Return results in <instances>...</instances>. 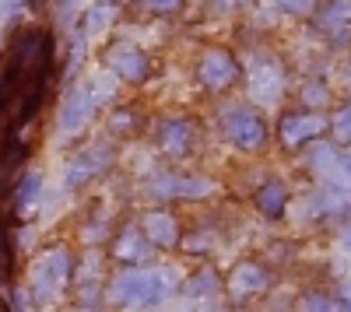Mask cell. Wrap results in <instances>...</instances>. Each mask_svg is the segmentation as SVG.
<instances>
[{
    "instance_id": "obj_12",
    "label": "cell",
    "mask_w": 351,
    "mask_h": 312,
    "mask_svg": "<svg viewBox=\"0 0 351 312\" xmlns=\"http://www.w3.org/2000/svg\"><path fill=\"white\" fill-rule=\"evenodd\" d=\"M158 196H208L215 190L211 179H200V176H162L152 186Z\"/></svg>"
},
{
    "instance_id": "obj_22",
    "label": "cell",
    "mask_w": 351,
    "mask_h": 312,
    "mask_svg": "<svg viewBox=\"0 0 351 312\" xmlns=\"http://www.w3.org/2000/svg\"><path fill=\"white\" fill-rule=\"evenodd\" d=\"M330 130H334V140H337V144H351V102L330 120Z\"/></svg>"
},
{
    "instance_id": "obj_18",
    "label": "cell",
    "mask_w": 351,
    "mask_h": 312,
    "mask_svg": "<svg viewBox=\"0 0 351 312\" xmlns=\"http://www.w3.org/2000/svg\"><path fill=\"white\" fill-rule=\"evenodd\" d=\"M302 312H351V305L337 302V298H327V295H302Z\"/></svg>"
},
{
    "instance_id": "obj_3",
    "label": "cell",
    "mask_w": 351,
    "mask_h": 312,
    "mask_svg": "<svg viewBox=\"0 0 351 312\" xmlns=\"http://www.w3.org/2000/svg\"><path fill=\"white\" fill-rule=\"evenodd\" d=\"M67 274H71V252L64 246L49 249L46 257L36 263V270H32V288H36L39 302H46L56 288H60L64 281H67Z\"/></svg>"
},
{
    "instance_id": "obj_29",
    "label": "cell",
    "mask_w": 351,
    "mask_h": 312,
    "mask_svg": "<svg viewBox=\"0 0 351 312\" xmlns=\"http://www.w3.org/2000/svg\"><path fill=\"white\" fill-rule=\"evenodd\" d=\"M348 298H351V288H348Z\"/></svg>"
},
{
    "instance_id": "obj_20",
    "label": "cell",
    "mask_w": 351,
    "mask_h": 312,
    "mask_svg": "<svg viewBox=\"0 0 351 312\" xmlns=\"http://www.w3.org/2000/svg\"><path fill=\"white\" fill-rule=\"evenodd\" d=\"M134 11H141V14H158V18H165V14H176V11H183V0H134Z\"/></svg>"
},
{
    "instance_id": "obj_24",
    "label": "cell",
    "mask_w": 351,
    "mask_h": 312,
    "mask_svg": "<svg viewBox=\"0 0 351 312\" xmlns=\"http://www.w3.org/2000/svg\"><path fill=\"white\" fill-rule=\"evenodd\" d=\"M302 99H306V105H324L330 95H327L324 84H306V88H302Z\"/></svg>"
},
{
    "instance_id": "obj_27",
    "label": "cell",
    "mask_w": 351,
    "mask_h": 312,
    "mask_svg": "<svg viewBox=\"0 0 351 312\" xmlns=\"http://www.w3.org/2000/svg\"><path fill=\"white\" fill-rule=\"evenodd\" d=\"M334 165L341 168V172H348V176H351V155H341V158H334Z\"/></svg>"
},
{
    "instance_id": "obj_6",
    "label": "cell",
    "mask_w": 351,
    "mask_h": 312,
    "mask_svg": "<svg viewBox=\"0 0 351 312\" xmlns=\"http://www.w3.org/2000/svg\"><path fill=\"white\" fill-rule=\"evenodd\" d=\"M267 285H271V274L263 270L260 263L246 260V263H239L236 270H232V277H228V298L236 302V305H243V302L256 298Z\"/></svg>"
},
{
    "instance_id": "obj_11",
    "label": "cell",
    "mask_w": 351,
    "mask_h": 312,
    "mask_svg": "<svg viewBox=\"0 0 351 312\" xmlns=\"http://www.w3.org/2000/svg\"><path fill=\"white\" fill-rule=\"evenodd\" d=\"M285 88V74L274 60H267V56H256V64H253V95L263 99V102H274Z\"/></svg>"
},
{
    "instance_id": "obj_23",
    "label": "cell",
    "mask_w": 351,
    "mask_h": 312,
    "mask_svg": "<svg viewBox=\"0 0 351 312\" xmlns=\"http://www.w3.org/2000/svg\"><path fill=\"white\" fill-rule=\"evenodd\" d=\"M109 130L112 133H134V112H127V109L112 112V116H109Z\"/></svg>"
},
{
    "instance_id": "obj_28",
    "label": "cell",
    "mask_w": 351,
    "mask_h": 312,
    "mask_svg": "<svg viewBox=\"0 0 351 312\" xmlns=\"http://www.w3.org/2000/svg\"><path fill=\"white\" fill-rule=\"evenodd\" d=\"M0 312H11V309H8V305H0Z\"/></svg>"
},
{
    "instance_id": "obj_13",
    "label": "cell",
    "mask_w": 351,
    "mask_h": 312,
    "mask_svg": "<svg viewBox=\"0 0 351 312\" xmlns=\"http://www.w3.org/2000/svg\"><path fill=\"white\" fill-rule=\"evenodd\" d=\"M109 151H106V144H95V148H88L84 155H77L74 161H71V168H67V186L74 190V186H81L84 179H92L99 168H106L109 165Z\"/></svg>"
},
{
    "instance_id": "obj_30",
    "label": "cell",
    "mask_w": 351,
    "mask_h": 312,
    "mask_svg": "<svg viewBox=\"0 0 351 312\" xmlns=\"http://www.w3.org/2000/svg\"><path fill=\"white\" fill-rule=\"evenodd\" d=\"M0 285H4V281H0Z\"/></svg>"
},
{
    "instance_id": "obj_17",
    "label": "cell",
    "mask_w": 351,
    "mask_h": 312,
    "mask_svg": "<svg viewBox=\"0 0 351 312\" xmlns=\"http://www.w3.org/2000/svg\"><path fill=\"white\" fill-rule=\"evenodd\" d=\"M183 291H186V295H193V298L218 291V270H215V267H200V270L186 281V285H183Z\"/></svg>"
},
{
    "instance_id": "obj_14",
    "label": "cell",
    "mask_w": 351,
    "mask_h": 312,
    "mask_svg": "<svg viewBox=\"0 0 351 312\" xmlns=\"http://www.w3.org/2000/svg\"><path fill=\"white\" fill-rule=\"evenodd\" d=\"M148 252H152V242L134 229H123V235H116V242H112V257L120 263H144Z\"/></svg>"
},
{
    "instance_id": "obj_1",
    "label": "cell",
    "mask_w": 351,
    "mask_h": 312,
    "mask_svg": "<svg viewBox=\"0 0 351 312\" xmlns=\"http://www.w3.org/2000/svg\"><path fill=\"white\" fill-rule=\"evenodd\" d=\"M165 295H169V281L155 270H123L109 285V298L116 305H158Z\"/></svg>"
},
{
    "instance_id": "obj_25",
    "label": "cell",
    "mask_w": 351,
    "mask_h": 312,
    "mask_svg": "<svg viewBox=\"0 0 351 312\" xmlns=\"http://www.w3.org/2000/svg\"><path fill=\"white\" fill-rule=\"evenodd\" d=\"M281 11H291V14H309L313 11V0H274Z\"/></svg>"
},
{
    "instance_id": "obj_15",
    "label": "cell",
    "mask_w": 351,
    "mask_h": 312,
    "mask_svg": "<svg viewBox=\"0 0 351 312\" xmlns=\"http://www.w3.org/2000/svg\"><path fill=\"white\" fill-rule=\"evenodd\" d=\"M319 25L330 28L337 42H344V36H351V0H330L319 14Z\"/></svg>"
},
{
    "instance_id": "obj_10",
    "label": "cell",
    "mask_w": 351,
    "mask_h": 312,
    "mask_svg": "<svg viewBox=\"0 0 351 312\" xmlns=\"http://www.w3.org/2000/svg\"><path fill=\"white\" fill-rule=\"evenodd\" d=\"M158 144L169 158H183L193 151V127L186 120H165L158 130Z\"/></svg>"
},
{
    "instance_id": "obj_19",
    "label": "cell",
    "mask_w": 351,
    "mask_h": 312,
    "mask_svg": "<svg viewBox=\"0 0 351 312\" xmlns=\"http://www.w3.org/2000/svg\"><path fill=\"white\" fill-rule=\"evenodd\" d=\"M112 18H116V8H112V4H95L92 11L84 14V28L95 36V32H102V28L112 25Z\"/></svg>"
},
{
    "instance_id": "obj_8",
    "label": "cell",
    "mask_w": 351,
    "mask_h": 312,
    "mask_svg": "<svg viewBox=\"0 0 351 312\" xmlns=\"http://www.w3.org/2000/svg\"><path fill=\"white\" fill-rule=\"evenodd\" d=\"M95 109V95H92V84H81V88H74L60 109V130L64 133H74L88 123V116H92Z\"/></svg>"
},
{
    "instance_id": "obj_26",
    "label": "cell",
    "mask_w": 351,
    "mask_h": 312,
    "mask_svg": "<svg viewBox=\"0 0 351 312\" xmlns=\"http://www.w3.org/2000/svg\"><path fill=\"white\" fill-rule=\"evenodd\" d=\"M11 263V252H8V235H4V229H0V267H8Z\"/></svg>"
},
{
    "instance_id": "obj_5",
    "label": "cell",
    "mask_w": 351,
    "mask_h": 312,
    "mask_svg": "<svg viewBox=\"0 0 351 312\" xmlns=\"http://www.w3.org/2000/svg\"><path fill=\"white\" fill-rule=\"evenodd\" d=\"M106 67L120 77V81H127V84H141L144 77L152 74V60H148L141 49L127 46V42L112 46V49L106 53Z\"/></svg>"
},
{
    "instance_id": "obj_16",
    "label": "cell",
    "mask_w": 351,
    "mask_h": 312,
    "mask_svg": "<svg viewBox=\"0 0 351 312\" xmlns=\"http://www.w3.org/2000/svg\"><path fill=\"white\" fill-rule=\"evenodd\" d=\"M285 204H288V193H285V186H281L278 179L263 183V186L256 190V207L267 214V218H281Z\"/></svg>"
},
{
    "instance_id": "obj_4",
    "label": "cell",
    "mask_w": 351,
    "mask_h": 312,
    "mask_svg": "<svg viewBox=\"0 0 351 312\" xmlns=\"http://www.w3.org/2000/svg\"><path fill=\"white\" fill-rule=\"evenodd\" d=\"M197 77L204 88H228L232 81L239 77V64H236V56L225 53V49H208L200 56V64H197Z\"/></svg>"
},
{
    "instance_id": "obj_21",
    "label": "cell",
    "mask_w": 351,
    "mask_h": 312,
    "mask_svg": "<svg viewBox=\"0 0 351 312\" xmlns=\"http://www.w3.org/2000/svg\"><path fill=\"white\" fill-rule=\"evenodd\" d=\"M39 186H43V179H39V172H32V176H25L21 179V186L14 190V207H28L39 196Z\"/></svg>"
},
{
    "instance_id": "obj_7",
    "label": "cell",
    "mask_w": 351,
    "mask_h": 312,
    "mask_svg": "<svg viewBox=\"0 0 351 312\" xmlns=\"http://www.w3.org/2000/svg\"><path fill=\"white\" fill-rule=\"evenodd\" d=\"M327 123L316 116V112H288V116H281V127H278V137L285 148H302L306 140L319 137V130H324Z\"/></svg>"
},
{
    "instance_id": "obj_2",
    "label": "cell",
    "mask_w": 351,
    "mask_h": 312,
    "mask_svg": "<svg viewBox=\"0 0 351 312\" xmlns=\"http://www.w3.org/2000/svg\"><path fill=\"white\" fill-rule=\"evenodd\" d=\"M225 133L239 151H260L267 140V123L256 109H232L225 116Z\"/></svg>"
},
{
    "instance_id": "obj_9",
    "label": "cell",
    "mask_w": 351,
    "mask_h": 312,
    "mask_svg": "<svg viewBox=\"0 0 351 312\" xmlns=\"http://www.w3.org/2000/svg\"><path fill=\"white\" fill-rule=\"evenodd\" d=\"M141 235L148 239L152 246L172 249L176 242H180V224H176V218L165 214V211H152V214L141 218Z\"/></svg>"
}]
</instances>
